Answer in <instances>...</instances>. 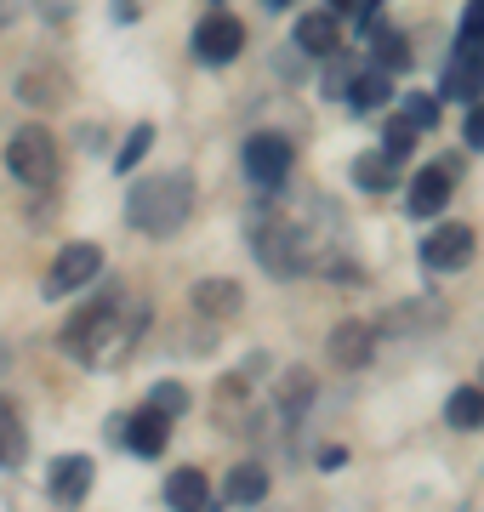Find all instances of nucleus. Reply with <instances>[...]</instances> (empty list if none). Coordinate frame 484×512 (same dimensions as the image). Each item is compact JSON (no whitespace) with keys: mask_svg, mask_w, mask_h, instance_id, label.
Listing matches in <instances>:
<instances>
[{"mask_svg":"<svg viewBox=\"0 0 484 512\" xmlns=\"http://www.w3.org/2000/svg\"><path fill=\"white\" fill-rule=\"evenodd\" d=\"M143 325H149V302H126L120 291H103L63 325V353L80 359L86 370H114L143 342Z\"/></svg>","mask_w":484,"mask_h":512,"instance_id":"f257e3e1","label":"nucleus"},{"mask_svg":"<svg viewBox=\"0 0 484 512\" xmlns=\"http://www.w3.org/2000/svg\"><path fill=\"white\" fill-rule=\"evenodd\" d=\"M194 217V171H154L137 177L126 194V222L149 239H171Z\"/></svg>","mask_w":484,"mask_h":512,"instance_id":"f03ea898","label":"nucleus"},{"mask_svg":"<svg viewBox=\"0 0 484 512\" xmlns=\"http://www.w3.org/2000/svg\"><path fill=\"white\" fill-rule=\"evenodd\" d=\"M251 251H257V262L268 268L274 279H297L314 268V245H308V234H302L291 217H268V222H251Z\"/></svg>","mask_w":484,"mask_h":512,"instance_id":"7ed1b4c3","label":"nucleus"},{"mask_svg":"<svg viewBox=\"0 0 484 512\" xmlns=\"http://www.w3.org/2000/svg\"><path fill=\"white\" fill-rule=\"evenodd\" d=\"M6 165H12V177L29 188H52L57 183V165H63V154H57V137L46 126H23L12 143H6Z\"/></svg>","mask_w":484,"mask_h":512,"instance_id":"20e7f679","label":"nucleus"},{"mask_svg":"<svg viewBox=\"0 0 484 512\" xmlns=\"http://www.w3.org/2000/svg\"><path fill=\"white\" fill-rule=\"evenodd\" d=\"M97 274H103V251H97L92 239H75V245H63V251L52 256V268L40 279V296H46V302H63V296L86 291Z\"/></svg>","mask_w":484,"mask_h":512,"instance_id":"39448f33","label":"nucleus"},{"mask_svg":"<svg viewBox=\"0 0 484 512\" xmlns=\"http://www.w3.org/2000/svg\"><path fill=\"white\" fill-rule=\"evenodd\" d=\"M240 52H245V23L240 18H228V12L200 18V29H194V57H200L205 69H223V63H234Z\"/></svg>","mask_w":484,"mask_h":512,"instance_id":"423d86ee","label":"nucleus"},{"mask_svg":"<svg viewBox=\"0 0 484 512\" xmlns=\"http://www.w3.org/2000/svg\"><path fill=\"white\" fill-rule=\"evenodd\" d=\"M291 143H285L280 131H257L251 143H245V177L257 188H285V177H291Z\"/></svg>","mask_w":484,"mask_h":512,"instance_id":"0eeeda50","label":"nucleus"},{"mask_svg":"<svg viewBox=\"0 0 484 512\" xmlns=\"http://www.w3.org/2000/svg\"><path fill=\"white\" fill-rule=\"evenodd\" d=\"M473 228L467 222H439L428 239H422V268L428 274H456V268H467L473 262Z\"/></svg>","mask_w":484,"mask_h":512,"instance_id":"6e6552de","label":"nucleus"},{"mask_svg":"<svg viewBox=\"0 0 484 512\" xmlns=\"http://www.w3.org/2000/svg\"><path fill=\"white\" fill-rule=\"evenodd\" d=\"M456 194V165L439 160V165H422L416 177H410V194H405V211L410 217H439Z\"/></svg>","mask_w":484,"mask_h":512,"instance_id":"1a4fd4ad","label":"nucleus"},{"mask_svg":"<svg viewBox=\"0 0 484 512\" xmlns=\"http://www.w3.org/2000/svg\"><path fill=\"white\" fill-rule=\"evenodd\" d=\"M97 467L86 456H57L52 473H46V495H52L57 507H80L86 501V490H92Z\"/></svg>","mask_w":484,"mask_h":512,"instance_id":"9d476101","label":"nucleus"},{"mask_svg":"<svg viewBox=\"0 0 484 512\" xmlns=\"http://www.w3.org/2000/svg\"><path fill=\"white\" fill-rule=\"evenodd\" d=\"M376 353V325H365V319H342V325L331 330V359L342 370H365Z\"/></svg>","mask_w":484,"mask_h":512,"instance_id":"9b49d317","label":"nucleus"},{"mask_svg":"<svg viewBox=\"0 0 484 512\" xmlns=\"http://www.w3.org/2000/svg\"><path fill=\"white\" fill-rule=\"evenodd\" d=\"M336 46H342V18H331V12H302L297 52L302 57H336Z\"/></svg>","mask_w":484,"mask_h":512,"instance_id":"f8f14e48","label":"nucleus"},{"mask_svg":"<svg viewBox=\"0 0 484 512\" xmlns=\"http://www.w3.org/2000/svg\"><path fill=\"white\" fill-rule=\"evenodd\" d=\"M166 433H171V421L160 416L154 404H143V410H137L126 427H120V439H126L137 456H166Z\"/></svg>","mask_w":484,"mask_h":512,"instance_id":"ddd939ff","label":"nucleus"},{"mask_svg":"<svg viewBox=\"0 0 484 512\" xmlns=\"http://www.w3.org/2000/svg\"><path fill=\"white\" fill-rule=\"evenodd\" d=\"M223 501L228 507H257V501H268V467L262 461H240L223 478Z\"/></svg>","mask_w":484,"mask_h":512,"instance_id":"4468645a","label":"nucleus"},{"mask_svg":"<svg viewBox=\"0 0 484 512\" xmlns=\"http://www.w3.org/2000/svg\"><path fill=\"white\" fill-rule=\"evenodd\" d=\"M166 501L177 512H205L211 507V478H205L200 467H177V473L166 478Z\"/></svg>","mask_w":484,"mask_h":512,"instance_id":"2eb2a0df","label":"nucleus"},{"mask_svg":"<svg viewBox=\"0 0 484 512\" xmlns=\"http://www.w3.org/2000/svg\"><path fill=\"white\" fill-rule=\"evenodd\" d=\"M194 308H200L205 319H234V313L245 308V291L234 279H200V285H194Z\"/></svg>","mask_w":484,"mask_h":512,"instance_id":"dca6fc26","label":"nucleus"},{"mask_svg":"<svg viewBox=\"0 0 484 512\" xmlns=\"http://www.w3.org/2000/svg\"><path fill=\"white\" fill-rule=\"evenodd\" d=\"M479 92H484V74H479V63H473L467 52H450L445 80H439V97H450V103H473Z\"/></svg>","mask_w":484,"mask_h":512,"instance_id":"f3484780","label":"nucleus"},{"mask_svg":"<svg viewBox=\"0 0 484 512\" xmlns=\"http://www.w3.org/2000/svg\"><path fill=\"white\" fill-rule=\"evenodd\" d=\"M348 109L354 114H376L382 109V103H388L393 97V80H388V69H365V74H354V80H348Z\"/></svg>","mask_w":484,"mask_h":512,"instance_id":"a211bd4d","label":"nucleus"},{"mask_svg":"<svg viewBox=\"0 0 484 512\" xmlns=\"http://www.w3.org/2000/svg\"><path fill=\"white\" fill-rule=\"evenodd\" d=\"M354 183L365 188V194H388V188H399V160H388L382 148H376V154H359Z\"/></svg>","mask_w":484,"mask_h":512,"instance_id":"6ab92c4d","label":"nucleus"},{"mask_svg":"<svg viewBox=\"0 0 484 512\" xmlns=\"http://www.w3.org/2000/svg\"><path fill=\"white\" fill-rule=\"evenodd\" d=\"M23 456H29V433H23L18 410L0 399V473H12V467H23Z\"/></svg>","mask_w":484,"mask_h":512,"instance_id":"aec40b11","label":"nucleus"},{"mask_svg":"<svg viewBox=\"0 0 484 512\" xmlns=\"http://www.w3.org/2000/svg\"><path fill=\"white\" fill-rule=\"evenodd\" d=\"M365 29H371V52H376V63H382V69H410V40L399 35V29H388V23H365Z\"/></svg>","mask_w":484,"mask_h":512,"instance_id":"412c9836","label":"nucleus"},{"mask_svg":"<svg viewBox=\"0 0 484 512\" xmlns=\"http://www.w3.org/2000/svg\"><path fill=\"white\" fill-rule=\"evenodd\" d=\"M445 421L456 427V433H473V427H484V387H456L445 404Z\"/></svg>","mask_w":484,"mask_h":512,"instance_id":"4be33fe9","label":"nucleus"},{"mask_svg":"<svg viewBox=\"0 0 484 512\" xmlns=\"http://www.w3.org/2000/svg\"><path fill=\"white\" fill-rule=\"evenodd\" d=\"M149 148H154V126L143 120V126H131V137L120 143V154H114V171H120V177H131V165L143 160Z\"/></svg>","mask_w":484,"mask_h":512,"instance_id":"5701e85b","label":"nucleus"},{"mask_svg":"<svg viewBox=\"0 0 484 512\" xmlns=\"http://www.w3.org/2000/svg\"><path fill=\"white\" fill-rule=\"evenodd\" d=\"M416 137H422V131H416L405 114H399V120H388V131H382V154H388V160H410Z\"/></svg>","mask_w":484,"mask_h":512,"instance_id":"b1692460","label":"nucleus"},{"mask_svg":"<svg viewBox=\"0 0 484 512\" xmlns=\"http://www.w3.org/2000/svg\"><path fill=\"white\" fill-rule=\"evenodd\" d=\"M23 103H63V92H69V86H63V80H57V74H23Z\"/></svg>","mask_w":484,"mask_h":512,"instance_id":"393cba45","label":"nucleus"},{"mask_svg":"<svg viewBox=\"0 0 484 512\" xmlns=\"http://www.w3.org/2000/svg\"><path fill=\"white\" fill-rule=\"evenodd\" d=\"M308 399H314V376H308V370H291V376L280 382V410L285 416H297Z\"/></svg>","mask_w":484,"mask_h":512,"instance_id":"a878e982","label":"nucleus"},{"mask_svg":"<svg viewBox=\"0 0 484 512\" xmlns=\"http://www.w3.org/2000/svg\"><path fill=\"white\" fill-rule=\"evenodd\" d=\"M405 120L416 131H433L439 126V97L433 92H405Z\"/></svg>","mask_w":484,"mask_h":512,"instance_id":"bb28decb","label":"nucleus"},{"mask_svg":"<svg viewBox=\"0 0 484 512\" xmlns=\"http://www.w3.org/2000/svg\"><path fill=\"white\" fill-rule=\"evenodd\" d=\"M149 404H154V410H160L166 421H177V416L188 410V387H183V382H154Z\"/></svg>","mask_w":484,"mask_h":512,"instance_id":"cd10ccee","label":"nucleus"},{"mask_svg":"<svg viewBox=\"0 0 484 512\" xmlns=\"http://www.w3.org/2000/svg\"><path fill=\"white\" fill-rule=\"evenodd\" d=\"M325 12H331V18H359V23H371L376 0H325Z\"/></svg>","mask_w":484,"mask_h":512,"instance_id":"c85d7f7f","label":"nucleus"},{"mask_svg":"<svg viewBox=\"0 0 484 512\" xmlns=\"http://www.w3.org/2000/svg\"><path fill=\"white\" fill-rule=\"evenodd\" d=\"M462 137H467V148H479V154H484V103H473V109H467Z\"/></svg>","mask_w":484,"mask_h":512,"instance_id":"c756f323","label":"nucleus"},{"mask_svg":"<svg viewBox=\"0 0 484 512\" xmlns=\"http://www.w3.org/2000/svg\"><path fill=\"white\" fill-rule=\"evenodd\" d=\"M342 461H348V450H336V444H331V450H325V456H319V467H325V473H336V467H342Z\"/></svg>","mask_w":484,"mask_h":512,"instance_id":"7c9ffc66","label":"nucleus"},{"mask_svg":"<svg viewBox=\"0 0 484 512\" xmlns=\"http://www.w3.org/2000/svg\"><path fill=\"white\" fill-rule=\"evenodd\" d=\"M114 18L131 23V18H137V0H114Z\"/></svg>","mask_w":484,"mask_h":512,"instance_id":"2f4dec72","label":"nucleus"},{"mask_svg":"<svg viewBox=\"0 0 484 512\" xmlns=\"http://www.w3.org/2000/svg\"><path fill=\"white\" fill-rule=\"evenodd\" d=\"M18 6H23V0H0V29H6V18H12Z\"/></svg>","mask_w":484,"mask_h":512,"instance_id":"473e14b6","label":"nucleus"},{"mask_svg":"<svg viewBox=\"0 0 484 512\" xmlns=\"http://www.w3.org/2000/svg\"><path fill=\"white\" fill-rule=\"evenodd\" d=\"M262 6H268V12H285V6H291V0H262Z\"/></svg>","mask_w":484,"mask_h":512,"instance_id":"72a5a7b5","label":"nucleus"},{"mask_svg":"<svg viewBox=\"0 0 484 512\" xmlns=\"http://www.w3.org/2000/svg\"><path fill=\"white\" fill-rule=\"evenodd\" d=\"M211 6H223V0H211Z\"/></svg>","mask_w":484,"mask_h":512,"instance_id":"f704fd0d","label":"nucleus"}]
</instances>
